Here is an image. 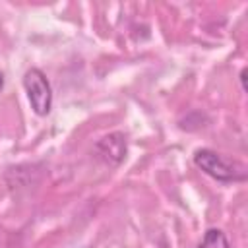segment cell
I'll return each instance as SVG.
<instances>
[{
    "instance_id": "obj_1",
    "label": "cell",
    "mask_w": 248,
    "mask_h": 248,
    "mask_svg": "<svg viewBox=\"0 0 248 248\" xmlns=\"http://www.w3.org/2000/svg\"><path fill=\"white\" fill-rule=\"evenodd\" d=\"M194 165L202 169L207 176L219 182H242L246 180V167L238 161L225 159L213 149H198L194 153Z\"/></svg>"
},
{
    "instance_id": "obj_2",
    "label": "cell",
    "mask_w": 248,
    "mask_h": 248,
    "mask_svg": "<svg viewBox=\"0 0 248 248\" xmlns=\"http://www.w3.org/2000/svg\"><path fill=\"white\" fill-rule=\"evenodd\" d=\"M23 89L31 103V108L39 116H46L52 108V87L43 70L29 68L23 76Z\"/></svg>"
},
{
    "instance_id": "obj_3",
    "label": "cell",
    "mask_w": 248,
    "mask_h": 248,
    "mask_svg": "<svg viewBox=\"0 0 248 248\" xmlns=\"http://www.w3.org/2000/svg\"><path fill=\"white\" fill-rule=\"evenodd\" d=\"M126 136L122 132H112L95 143V153L110 165H120L126 157Z\"/></svg>"
},
{
    "instance_id": "obj_4",
    "label": "cell",
    "mask_w": 248,
    "mask_h": 248,
    "mask_svg": "<svg viewBox=\"0 0 248 248\" xmlns=\"http://www.w3.org/2000/svg\"><path fill=\"white\" fill-rule=\"evenodd\" d=\"M198 248H231L227 234L221 229H207L202 242L198 244Z\"/></svg>"
},
{
    "instance_id": "obj_5",
    "label": "cell",
    "mask_w": 248,
    "mask_h": 248,
    "mask_svg": "<svg viewBox=\"0 0 248 248\" xmlns=\"http://www.w3.org/2000/svg\"><path fill=\"white\" fill-rule=\"evenodd\" d=\"M2 87H4V76L0 74V91H2Z\"/></svg>"
}]
</instances>
